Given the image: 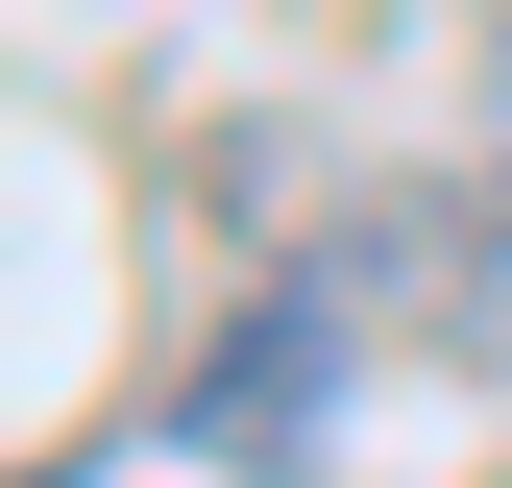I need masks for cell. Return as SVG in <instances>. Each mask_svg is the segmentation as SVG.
I'll return each instance as SVG.
<instances>
[{"label": "cell", "instance_id": "1", "mask_svg": "<svg viewBox=\"0 0 512 488\" xmlns=\"http://www.w3.org/2000/svg\"><path fill=\"white\" fill-rule=\"evenodd\" d=\"M317 391H342V318L317 293H244L196 342V391H171V464H244V440H317Z\"/></svg>", "mask_w": 512, "mask_h": 488}]
</instances>
